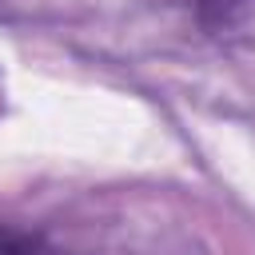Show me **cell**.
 <instances>
[{
	"instance_id": "cell-1",
	"label": "cell",
	"mask_w": 255,
	"mask_h": 255,
	"mask_svg": "<svg viewBox=\"0 0 255 255\" xmlns=\"http://www.w3.org/2000/svg\"><path fill=\"white\" fill-rule=\"evenodd\" d=\"M0 255H60L48 247L44 235L20 231V227H0Z\"/></svg>"
}]
</instances>
